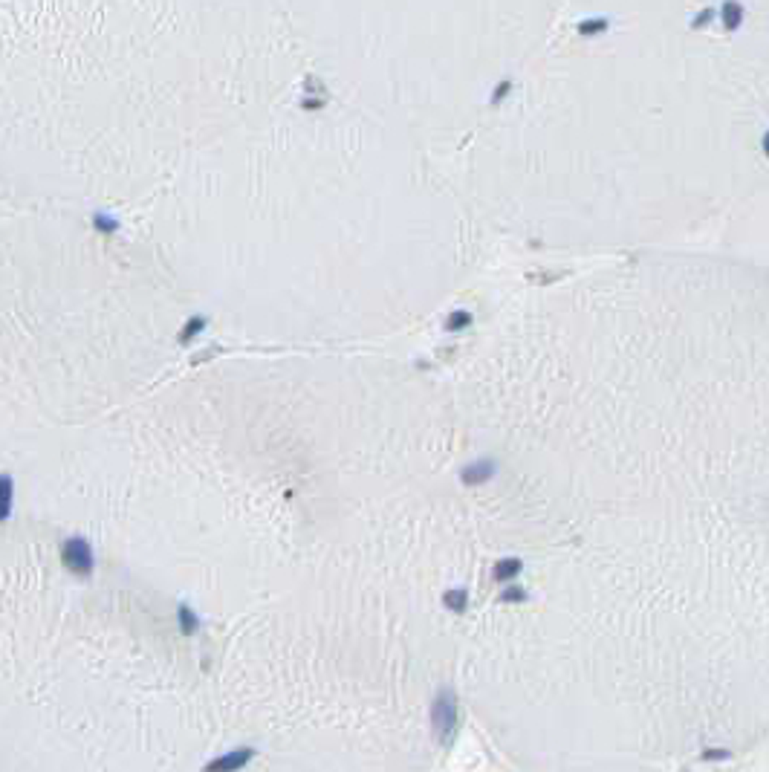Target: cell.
Returning a JSON list of instances; mask_svg holds the SVG:
<instances>
[{"instance_id": "6da1fadb", "label": "cell", "mask_w": 769, "mask_h": 772, "mask_svg": "<svg viewBox=\"0 0 769 772\" xmlns=\"http://www.w3.org/2000/svg\"><path fill=\"white\" fill-rule=\"evenodd\" d=\"M58 558L69 576L76 578H90L96 570V553H93V544L87 541L84 535H67L58 547Z\"/></svg>"}, {"instance_id": "7a4b0ae2", "label": "cell", "mask_w": 769, "mask_h": 772, "mask_svg": "<svg viewBox=\"0 0 769 772\" xmlns=\"http://www.w3.org/2000/svg\"><path fill=\"white\" fill-rule=\"evenodd\" d=\"M431 723L440 744H449L452 732L457 726V694L452 689H440L431 703Z\"/></svg>"}, {"instance_id": "3957f363", "label": "cell", "mask_w": 769, "mask_h": 772, "mask_svg": "<svg viewBox=\"0 0 769 772\" xmlns=\"http://www.w3.org/2000/svg\"><path fill=\"white\" fill-rule=\"evenodd\" d=\"M252 758H255V746H238V749L226 752V755L211 758L203 766V772H240V769L249 766V761H252Z\"/></svg>"}, {"instance_id": "277c9868", "label": "cell", "mask_w": 769, "mask_h": 772, "mask_svg": "<svg viewBox=\"0 0 769 772\" xmlns=\"http://www.w3.org/2000/svg\"><path fill=\"white\" fill-rule=\"evenodd\" d=\"M15 512V475L0 471V523H6Z\"/></svg>"}, {"instance_id": "5b68a950", "label": "cell", "mask_w": 769, "mask_h": 772, "mask_svg": "<svg viewBox=\"0 0 769 772\" xmlns=\"http://www.w3.org/2000/svg\"><path fill=\"white\" fill-rule=\"evenodd\" d=\"M460 478H463V483H466V486L489 483V480L495 478V463H492V460H477V463H472V466L463 469Z\"/></svg>"}, {"instance_id": "8992f818", "label": "cell", "mask_w": 769, "mask_h": 772, "mask_svg": "<svg viewBox=\"0 0 769 772\" xmlns=\"http://www.w3.org/2000/svg\"><path fill=\"white\" fill-rule=\"evenodd\" d=\"M176 625H180L185 637H194L200 630V616H197V610L191 605H180L176 607Z\"/></svg>"}, {"instance_id": "52a82bcc", "label": "cell", "mask_w": 769, "mask_h": 772, "mask_svg": "<svg viewBox=\"0 0 769 772\" xmlns=\"http://www.w3.org/2000/svg\"><path fill=\"white\" fill-rule=\"evenodd\" d=\"M521 570H524L521 558H500V561H495V582H512Z\"/></svg>"}, {"instance_id": "ba28073f", "label": "cell", "mask_w": 769, "mask_h": 772, "mask_svg": "<svg viewBox=\"0 0 769 772\" xmlns=\"http://www.w3.org/2000/svg\"><path fill=\"white\" fill-rule=\"evenodd\" d=\"M443 605L449 607V610H454V613H463L469 607V590L466 587H452V590H445L443 593Z\"/></svg>"}, {"instance_id": "9c48e42d", "label": "cell", "mask_w": 769, "mask_h": 772, "mask_svg": "<svg viewBox=\"0 0 769 772\" xmlns=\"http://www.w3.org/2000/svg\"><path fill=\"white\" fill-rule=\"evenodd\" d=\"M500 602H504V605H509V602L521 605V602H527V590L524 587H506L504 593H500Z\"/></svg>"}, {"instance_id": "30bf717a", "label": "cell", "mask_w": 769, "mask_h": 772, "mask_svg": "<svg viewBox=\"0 0 769 772\" xmlns=\"http://www.w3.org/2000/svg\"><path fill=\"white\" fill-rule=\"evenodd\" d=\"M203 327H206V321H203V319H191V321L183 327V333H180V342H183V344H185V342H191V339H194Z\"/></svg>"}, {"instance_id": "8fae6325", "label": "cell", "mask_w": 769, "mask_h": 772, "mask_svg": "<svg viewBox=\"0 0 769 772\" xmlns=\"http://www.w3.org/2000/svg\"><path fill=\"white\" fill-rule=\"evenodd\" d=\"M93 226H96V229H101V232H116L119 223H116L113 217H107V215H96V217H93Z\"/></svg>"}, {"instance_id": "7c38bea8", "label": "cell", "mask_w": 769, "mask_h": 772, "mask_svg": "<svg viewBox=\"0 0 769 772\" xmlns=\"http://www.w3.org/2000/svg\"><path fill=\"white\" fill-rule=\"evenodd\" d=\"M703 758H706V761H723V758H729V749H720V746L703 749Z\"/></svg>"}]
</instances>
